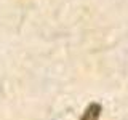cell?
Returning a JSON list of instances; mask_svg holds the SVG:
<instances>
[{"instance_id": "cell-1", "label": "cell", "mask_w": 128, "mask_h": 120, "mask_svg": "<svg viewBox=\"0 0 128 120\" xmlns=\"http://www.w3.org/2000/svg\"><path fill=\"white\" fill-rule=\"evenodd\" d=\"M101 110H102V107L99 102H91V104H88V107L85 109L80 120H98L99 115H101Z\"/></svg>"}]
</instances>
